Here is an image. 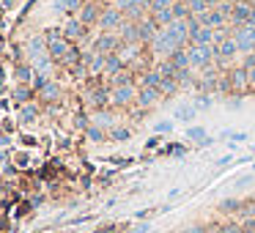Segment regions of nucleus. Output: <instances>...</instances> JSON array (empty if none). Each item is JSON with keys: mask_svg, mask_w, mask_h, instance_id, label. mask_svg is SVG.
<instances>
[{"mask_svg": "<svg viewBox=\"0 0 255 233\" xmlns=\"http://www.w3.org/2000/svg\"><path fill=\"white\" fill-rule=\"evenodd\" d=\"M17 77H19V80H22V83H25V80L30 77V69H25V66H19V69H17Z\"/></svg>", "mask_w": 255, "mask_h": 233, "instance_id": "5701e85b", "label": "nucleus"}, {"mask_svg": "<svg viewBox=\"0 0 255 233\" xmlns=\"http://www.w3.org/2000/svg\"><path fill=\"white\" fill-rule=\"evenodd\" d=\"M124 42V39H118V36H113V33H104V36H99L96 39V52H102V55H113L115 49H118V44Z\"/></svg>", "mask_w": 255, "mask_h": 233, "instance_id": "9d476101", "label": "nucleus"}, {"mask_svg": "<svg viewBox=\"0 0 255 233\" xmlns=\"http://www.w3.org/2000/svg\"><path fill=\"white\" fill-rule=\"evenodd\" d=\"M126 19H124V11L121 8H107V11H102L99 14V25L104 30H121V25H124Z\"/></svg>", "mask_w": 255, "mask_h": 233, "instance_id": "0eeeda50", "label": "nucleus"}, {"mask_svg": "<svg viewBox=\"0 0 255 233\" xmlns=\"http://www.w3.org/2000/svg\"><path fill=\"white\" fill-rule=\"evenodd\" d=\"M242 233H255V228H244V231Z\"/></svg>", "mask_w": 255, "mask_h": 233, "instance_id": "cd10ccee", "label": "nucleus"}, {"mask_svg": "<svg viewBox=\"0 0 255 233\" xmlns=\"http://www.w3.org/2000/svg\"><path fill=\"white\" fill-rule=\"evenodd\" d=\"M236 3H239V0H220V6H231V8L236 6Z\"/></svg>", "mask_w": 255, "mask_h": 233, "instance_id": "a878e982", "label": "nucleus"}, {"mask_svg": "<svg viewBox=\"0 0 255 233\" xmlns=\"http://www.w3.org/2000/svg\"><path fill=\"white\" fill-rule=\"evenodd\" d=\"M233 39H236L239 49H242L244 55L255 52V22H244V25H236V28H231Z\"/></svg>", "mask_w": 255, "mask_h": 233, "instance_id": "20e7f679", "label": "nucleus"}, {"mask_svg": "<svg viewBox=\"0 0 255 233\" xmlns=\"http://www.w3.org/2000/svg\"><path fill=\"white\" fill-rule=\"evenodd\" d=\"M195 115H198V107H195V104H181V107H176V118L184 121V124H190Z\"/></svg>", "mask_w": 255, "mask_h": 233, "instance_id": "4468645a", "label": "nucleus"}, {"mask_svg": "<svg viewBox=\"0 0 255 233\" xmlns=\"http://www.w3.org/2000/svg\"><path fill=\"white\" fill-rule=\"evenodd\" d=\"M135 233H149V225H140V228H137Z\"/></svg>", "mask_w": 255, "mask_h": 233, "instance_id": "bb28decb", "label": "nucleus"}, {"mask_svg": "<svg viewBox=\"0 0 255 233\" xmlns=\"http://www.w3.org/2000/svg\"><path fill=\"white\" fill-rule=\"evenodd\" d=\"M151 49H154L156 55H162V58H170L176 49H184V47L176 42V36L170 33V28H159L154 33V39H151Z\"/></svg>", "mask_w": 255, "mask_h": 233, "instance_id": "7ed1b4c3", "label": "nucleus"}, {"mask_svg": "<svg viewBox=\"0 0 255 233\" xmlns=\"http://www.w3.org/2000/svg\"><path fill=\"white\" fill-rule=\"evenodd\" d=\"M225 80H228V91H244L250 85V80H247V69H233V72H228L225 74Z\"/></svg>", "mask_w": 255, "mask_h": 233, "instance_id": "1a4fd4ad", "label": "nucleus"}, {"mask_svg": "<svg viewBox=\"0 0 255 233\" xmlns=\"http://www.w3.org/2000/svg\"><path fill=\"white\" fill-rule=\"evenodd\" d=\"M187 55H190V63H192V72H206L217 63V47L214 44H198L190 42L187 44Z\"/></svg>", "mask_w": 255, "mask_h": 233, "instance_id": "f257e3e1", "label": "nucleus"}, {"mask_svg": "<svg viewBox=\"0 0 255 233\" xmlns=\"http://www.w3.org/2000/svg\"><path fill=\"white\" fill-rule=\"evenodd\" d=\"M187 138L198 140V143H211V140L206 138V129H201V126H190V129H187Z\"/></svg>", "mask_w": 255, "mask_h": 233, "instance_id": "dca6fc26", "label": "nucleus"}, {"mask_svg": "<svg viewBox=\"0 0 255 233\" xmlns=\"http://www.w3.org/2000/svg\"><path fill=\"white\" fill-rule=\"evenodd\" d=\"M154 129H156V132H170V129H173V121H159Z\"/></svg>", "mask_w": 255, "mask_h": 233, "instance_id": "412c9836", "label": "nucleus"}, {"mask_svg": "<svg viewBox=\"0 0 255 233\" xmlns=\"http://www.w3.org/2000/svg\"><path fill=\"white\" fill-rule=\"evenodd\" d=\"M250 22H255V3H253V19H250Z\"/></svg>", "mask_w": 255, "mask_h": 233, "instance_id": "c85d7f7f", "label": "nucleus"}, {"mask_svg": "<svg viewBox=\"0 0 255 233\" xmlns=\"http://www.w3.org/2000/svg\"><path fill=\"white\" fill-rule=\"evenodd\" d=\"M250 184V176H242V179L236 181V186H247Z\"/></svg>", "mask_w": 255, "mask_h": 233, "instance_id": "393cba45", "label": "nucleus"}, {"mask_svg": "<svg viewBox=\"0 0 255 233\" xmlns=\"http://www.w3.org/2000/svg\"><path fill=\"white\" fill-rule=\"evenodd\" d=\"M253 170H255V165H253Z\"/></svg>", "mask_w": 255, "mask_h": 233, "instance_id": "c756f323", "label": "nucleus"}, {"mask_svg": "<svg viewBox=\"0 0 255 233\" xmlns=\"http://www.w3.org/2000/svg\"><path fill=\"white\" fill-rule=\"evenodd\" d=\"M217 39H220V33L214 28H206V25H201V28L192 33L190 42H198V44H217Z\"/></svg>", "mask_w": 255, "mask_h": 233, "instance_id": "9b49d317", "label": "nucleus"}, {"mask_svg": "<svg viewBox=\"0 0 255 233\" xmlns=\"http://www.w3.org/2000/svg\"><path fill=\"white\" fill-rule=\"evenodd\" d=\"M80 22L83 25H91V22H99V14H96L94 6H85L83 14H80Z\"/></svg>", "mask_w": 255, "mask_h": 233, "instance_id": "f3484780", "label": "nucleus"}, {"mask_svg": "<svg viewBox=\"0 0 255 233\" xmlns=\"http://www.w3.org/2000/svg\"><path fill=\"white\" fill-rule=\"evenodd\" d=\"M159 96H162V91H159V88H154V85H143L140 93H137V99H140L143 107H151V104L159 102Z\"/></svg>", "mask_w": 255, "mask_h": 233, "instance_id": "f8f14e48", "label": "nucleus"}, {"mask_svg": "<svg viewBox=\"0 0 255 233\" xmlns=\"http://www.w3.org/2000/svg\"><path fill=\"white\" fill-rule=\"evenodd\" d=\"M47 49L52 58L63 60V63H74L77 60V52H74V47L69 44V39L63 36V33H50L47 36Z\"/></svg>", "mask_w": 255, "mask_h": 233, "instance_id": "f03ea898", "label": "nucleus"}, {"mask_svg": "<svg viewBox=\"0 0 255 233\" xmlns=\"http://www.w3.org/2000/svg\"><path fill=\"white\" fill-rule=\"evenodd\" d=\"M220 209H222V211H236V209H239V200L228 197V200H222V203H220Z\"/></svg>", "mask_w": 255, "mask_h": 233, "instance_id": "aec40b11", "label": "nucleus"}, {"mask_svg": "<svg viewBox=\"0 0 255 233\" xmlns=\"http://www.w3.org/2000/svg\"><path fill=\"white\" fill-rule=\"evenodd\" d=\"M42 93L47 96V99H55V96H58V88H55L52 83H44V85H42Z\"/></svg>", "mask_w": 255, "mask_h": 233, "instance_id": "6ab92c4d", "label": "nucleus"}, {"mask_svg": "<svg viewBox=\"0 0 255 233\" xmlns=\"http://www.w3.org/2000/svg\"><path fill=\"white\" fill-rule=\"evenodd\" d=\"M113 138H118V140H126V138H129V132H126V129H113Z\"/></svg>", "mask_w": 255, "mask_h": 233, "instance_id": "b1692460", "label": "nucleus"}, {"mask_svg": "<svg viewBox=\"0 0 255 233\" xmlns=\"http://www.w3.org/2000/svg\"><path fill=\"white\" fill-rule=\"evenodd\" d=\"M178 0H151V8L149 11H159V8H173Z\"/></svg>", "mask_w": 255, "mask_h": 233, "instance_id": "a211bd4d", "label": "nucleus"}, {"mask_svg": "<svg viewBox=\"0 0 255 233\" xmlns=\"http://www.w3.org/2000/svg\"><path fill=\"white\" fill-rule=\"evenodd\" d=\"M121 66H124V58H121V55H107L104 69H107L110 74H113V72H121Z\"/></svg>", "mask_w": 255, "mask_h": 233, "instance_id": "2eb2a0df", "label": "nucleus"}, {"mask_svg": "<svg viewBox=\"0 0 255 233\" xmlns=\"http://www.w3.org/2000/svg\"><path fill=\"white\" fill-rule=\"evenodd\" d=\"M85 33V25L80 22V19H69L66 22V28H63V36L66 39H80Z\"/></svg>", "mask_w": 255, "mask_h": 233, "instance_id": "ddd939ff", "label": "nucleus"}, {"mask_svg": "<svg viewBox=\"0 0 255 233\" xmlns=\"http://www.w3.org/2000/svg\"><path fill=\"white\" fill-rule=\"evenodd\" d=\"M135 96H137V88L132 83H118L113 88V93H110V99H113L115 104H129Z\"/></svg>", "mask_w": 255, "mask_h": 233, "instance_id": "6e6552de", "label": "nucleus"}, {"mask_svg": "<svg viewBox=\"0 0 255 233\" xmlns=\"http://www.w3.org/2000/svg\"><path fill=\"white\" fill-rule=\"evenodd\" d=\"M208 104H211V99H208V96H198L195 99V107L201 110V107H208Z\"/></svg>", "mask_w": 255, "mask_h": 233, "instance_id": "4be33fe9", "label": "nucleus"}, {"mask_svg": "<svg viewBox=\"0 0 255 233\" xmlns=\"http://www.w3.org/2000/svg\"><path fill=\"white\" fill-rule=\"evenodd\" d=\"M250 19H253V0H239L236 6L231 8V28L244 25Z\"/></svg>", "mask_w": 255, "mask_h": 233, "instance_id": "423d86ee", "label": "nucleus"}, {"mask_svg": "<svg viewBox=\"0 0 255 233\" xmlns=\"http://www.w3.org/2000/svg\"><path fill=\"white\" fill-rule=\"evenodd\" d=\"M214 47H217V60H220V63H228V60H233L239 52H242L236 39H233V33H222Z\"/></svg>", "mask_w": 255, "mask_h": 233, "instance_id": "39448f33", "label": "nucleus"}]
</instances>
